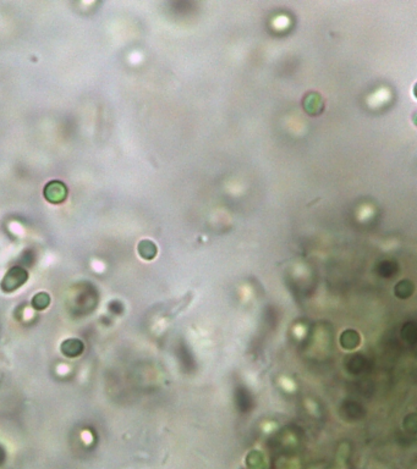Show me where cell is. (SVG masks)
<instances>
[{
  "label": "cell",
  "instance_id": "obj_2",
  "mask_svg": "<svg viewBox=\"0 0 417 469\" xmlns=\"http://www.w3.org/2000/svg\"><path fill=\"white\" fill-rule=\"evenodd\" d=\"M27 277V271L20 266H15V268H11L9 271L6 272V275L4 276L1 281V287L2 290L9 292V291H13L16 288H18L20 286H22L24 282H26Z\"/></svg>",
  "mask_w": 417,
  "mask_h": 469
},
{
  "label": "cell",
  "instance_id": "obj_1",
  "mask_svg": "<svg viewBox=\"0 0 417 469\" xmlns=\"http://www.w3.org/2000/svg\"><path fill=\"white\" fill-rule=\"evenodd\" d=\"M43 196L47 202L51 204L62 203L67 197V187L64 182L59 180H53L48 182L43 190Z\"/></svg>",
  "mask_w": 417,
  "mask_h": 469
},
{
  "label": "cell",
  "instance_id": "obj_3",
  "mask_svg": "<svg viewBox=\"0 0 417 469\" xmlns=\"http://www.w3.org/2000/svg\"><path fill=\"white\" fill-rule=\"evenodd\" d=\"M138 253L144 259H152L155 257L157 248H155L153 242L144 239V241H141L140 244H138Z\"/></svg>",
  "mask_w": 417,
  "mask_h": 469
}]
</instances>
